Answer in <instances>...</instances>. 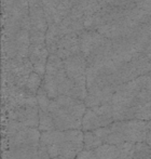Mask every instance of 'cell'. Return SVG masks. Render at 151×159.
<instances>
[{
	"label": "cell",
	"mask_w": 151,
	"mask_h": 159,
	"mask_svg": "<svg viewBox=\"0 0 151 159\" xmlns=\"http://www.w3.org/2000/svg\"><path fill=\"white\" fill-rule=\"evenodd\" d=\"M40 146L45 149L51 159H76L84 149V132L81 129L41 132Z\"/></svg>",
	"instance_id": "6da1fadb"
},
{
	"label": "cell",
	"mask_w": 151,
	"mask_h": 159,
	"mask_svg": "<svg viewBox=\"0 0 151 159\" xmlns=\"http://www.w3.org/2000/svg\"><path fill=\"white\" fill-rule=\"evenodd\" d=\"M86 108L88 107L82 101L67 95H61L50 101L48 111L57 131H68L81 129Z\"/></svg>",
	"instance_id": "7a4b0ae2"
},
{
	"label": "cell",
	"mask_w": 151,
	"mask_h": 159,
	"mask_svg": "<svg viewBox=\"0 0 151 159\" xmlns=\"http://www.w3.org/2000/svg\"><path fill=\"white\" fill-rule=\"evenodd\" d=\"M149 121L143 120H125L114 121L109 126L95 130V133L104 144L119 145L123 143H146Z\"/></svg>",
	"instance_id": "3957f363"
},
{
	"label": "cell",
	"mask_w": 151,
	"mask_h": 159,
	"mask_svg": "<svg viewBox=\"0 0 151 159\" xmlns=\"http://www.w3.org/2000/svg\"><path fill=\"white\" fill-rule=\"evenodd\" d=\"M42 88L51 100L61 95H72V82L68 78L64 66V61L54 54H50L46 63Z\"/></svg>",
	"instance_id": "277c9868"
},
{
	"label": "cell",
	"mask_w": 151,
	"mask_h": 159,
	"mask_svg": "<svg viewBox=\"0 0 151 159\" xmlns=\"http://www.w3.org/2000/svg\"><path fill=\"white\" fill-rule=\"evenodd\" d=\"M24 28H30L29 1L2 0V35H14Z\"/></svg>",
	"instance_id": "5b68a950"
},
{
	"label": "cell",
	"mask_w": 151,
	"mask_h": 159,
	"mask_svg": "<svg viewBox=\"0 0 151 159\" xmlns=\"http://www.w3.org/2000/svg\"><path fill=\"white\" fill-rule=\"evenodd\" d=\"M64 66H65L68 78L74 86L71 98L84 102L88 96V87H86L88 61L80 53L65 60Z\"/></svg>",
	"instance_id": "8992f818"
},
{
	"label": "cell",
	"mask_w": 151,
	"mask_h": 159,
	"mask_svg": "<svg viewBox=\"0 0 151 159\" xmlns=\"http://www.w3.org/2000/svg\"><path fill=\"white\" fill-rule=\"evenodd\" d=\"M32 73L34 67L28 57L2 60L3 86H14L25 90L26 84Z\"/></svg>",
	"instance_id": "52a82bcc"
},
{
	"label": "cell",
	"mask_w": 151,
	"mask_h": 159,
	"mask_svg": "<svg viewBox=\"0 0 151 159\" xmlns=\"http://www.w3.org/2000/svg\"><path fill=\"white\" fill-rule=\"evenodd\" d=\"M10 149L37 147L40 145L41 132L39 129L26 127L15 120H10L6 127Z\"/></svg>",
	"instance_id": "ba28073f"
},
{
	"label": "cell",
	"mask_w": 151,
	"mask_h": 159,
	"mask_svg": "<svg viewBox=\"0 0 151 159\" xmlns=\"http://www.w3.org/2000/svg\"><path fill=\"white\" fill-rule=\"evenodd\" d=\"M30 47L29 30H21L14 35H2V60L28 57Z\"/></svg>",
	"instance_id": "9c48e42d"
},
{
	"label": "cell",
	"mask_w": 151,
	"mask_h": 159,
	"mask_svg": "<svg viewBox=\"0 0 151 159\" xmlns=\"http://www.w3.org/2000/svg\"><path fill=\"white\" fill-rule=\"evenodd\" d=\"M112 122H114V117L111 104L88 107L83 116L81 130L83 132L95 131L109 126Z\"/></svg>",
	"instance_id": "30bf717a"
},
{
	"label": "cell",
	"mask_w": 151,
	"mask_h": 159,
	"mask_svg": "<svg viewBox=\"0 0 151 159\" xmlns=\"http://www.w3.org/2000/svg\"><path fill=\"white\" fill-rule=\"evenodd\" d=\"M11 120L19 122L26 127L39 128V105H38L37 95L30 98L25 104L13 107L10 109Z\"/></svg>",
	"instance_id": "8fae6325"
},
{
	"label": "cell",
	"mask_w": 151,
	"mask_h": 159,
	"mask_svg": "<svg viewBox=\"0 0 151 159\" xmlns=\"http://www.w3.org/2000/svg\"><path fill=\"white\" fill-rule=\"evenodd\" d=\"M109 39L104 37L101 34H99L96 30H85L82 32L79 36L80 42V51L81 54L85 59H88L90 55H92L95 51H97L99 48L104 46Z\"/></svg>",
	"instance_id": "7c38bea8"
},
{
	"label": "cell",
	"mask_w": 151,
	"mask_h": 159,
	"mask_svg": "<svg viewBox=\"0 0 151 159\" xmlns=\"http://www.w3.org/2000/svg\"><path fill=\"white\" fill-rule=\"evenodd\" d=\"M80 53L81 51H80L79 35L68 34V35H63L59 38L52 54L56 55L59 59L65 61L68 57H71L74 55L80 54Z\"/></svg>",
	"instance_id": "4fadbf2b"
},
{
	"label": "cell",
	"mask_w": 151,
	"mask_h": 159,
	"mask_svg": "<svg viewBox=\"0 0 151 159\" xmlns=\"http://www.w3.org/2000/svg\"><path fill=\"white\" fill-rule=\"evenodd\" d=\"M50 53L48 51L45 43L44 44H30L29 52H28V60L30 61L34 71L40 75L42 78L44 77Z\"/></svg>",
	"instance_id": "5bb4252c"
},
{
	"label": "cell",
	"mask_w": 151,
	"mask_h": 159,
	"mask_svg": "<svg viewBox=\"0 0 151 159\" xmlns=\"http://www.w3.org/2000/svg\"><path fill=\"white\" fill-rule=\"evenodd\" d=\"M8 159H51L43 147H30V148L10 149Z\"/></svg>",
	"instance_id": "9a60e30c"
},
{
	"label": "cell",
	"mask_w": 151,
	"mask_h": 159,
	"mask_svg": "<svg viewBox=\"0 0 151 159\" xmlns=\"http://www.w3.org/2000/svg\"><path fill=\"white\" fill-rule=\"evenodd\" d=\"M101 145H103V143L101 142L99 138L94 131L84 132V149H86V151H95Z\"/></svg>",
	"instance_id": "2e32d148"
},
{
	"label": "cell",
	"mask_w": 151,
	"mask_h": 159,
	"mask_svg": "<svg viewBox=\"0 0 151 159\" xmlns=\"http://www.w3.org/2000/svg\"><path fill=\"white\" fill-rule=\"evenodd\" d=\"M42 81H43V78L34 71V73L30 75L27 84H26L25 90L28 91L29 93H32V94L37 95L38 91H39V89L41 88V86H42Z\"/></svg>",
	"instance_id": "e0dca14e"
},
{
	"label": "cell",
	"mask_w": 151,
	"mask_h": 159,
	"mask_svg": "<svg viewBox=\"0 0 151 159\" xmlns=\"http://www.w3.org/2000/svg\"><path fill=\"white\" fill-rule=\"evenodd\" d=\"M54 1L58 4V7L61 8V10L63 11L65 16H67L70 13V11H71L76 0H54Z\"/></svg>",
	"instance_id": "ac0fdd59"
},
{
	"label": "cell",
	"mask_w": 151,
	"mask_h": 159,
	"mask_svg": "<svg viewBox=\"0 0 151 159\" xmlns=\"http://www.w3.org/2000/svg\"><path fill=\"white\" fill-rule=\"evenodd\" d=\"M76 159H96L95 158V152L94 151H86L83 149Z\"/></svg>",
	"instance_id": "d6986e66"
},
{
	"label": "cell",
	"mask_w": 151,
	"mask_h": 159,
	"mask_svg": "<svg viewBox=\"0 0 151 159\" xmlns=\"http://www.w3.org/2000/svg\"><path fill=\"white\" fill-rule=\"evenodd\" d=\"M53 159H65V158H62V157H57V158H53Z\"/></svg>",
	"instance_id": "ffe728a7"
},
{
	"label": "cell",
	"mask_w": 151,
	"mask_h": 159,
	"mask_svg": "<svg viewBox=\"0 0 151 159\" xmlns=\"http://www.w3.org/2000/svg\"><path fill=\"white\" fill-rule=\"evenodd\" d=\"M149 122H150V124H151V121H149Z\"/></svg>",
	"instance_id": "44dd1931"
},
{
	"label": "cell",
	"mask_w": 151,
	"mask_h": 159,
	"mask_svg": "<svg viewBox=\"0 0 151 159\" xmlns=\"http://www.w3.org/2000/svg\"><path fill=\"white\" fill-rule=\"evenodd\" d=\"M150 147H151V146H150Z\"/></svg>",
	"instance_id": "7402d4cb"
}]
</instances>
